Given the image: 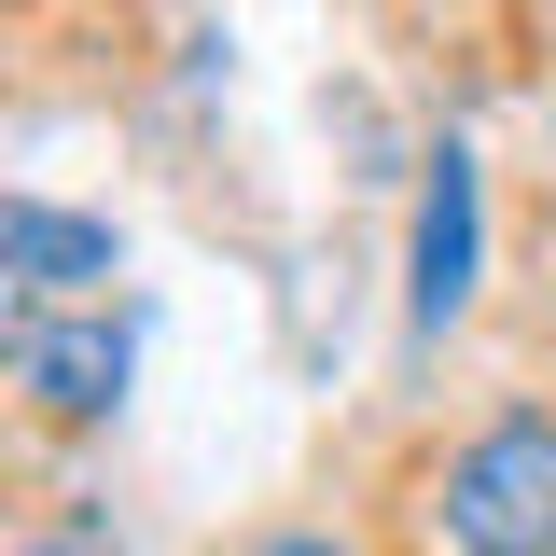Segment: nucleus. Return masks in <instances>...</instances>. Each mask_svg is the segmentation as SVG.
I'll use <instances>...</instances> for the list:
<instances>
[{
  "instance_id": "nucleus-4",
  "label": "nucleus",
  "mask_w": 556,
  "mask_h": 556,
  "mask_svg": "<svg viewBox=\"0 0 556 556\" xmlns=\"http://www.w3.org/2000/svg\"><path fill=\"white\" fill-rule=\"evenodd\" d=\"M112 265H126L112 223H84V208H56V195L0 208V278H14V306H56V292H84V278H112Z\"/></svg>"
},
{
  "instance_id": "nucleus-3",
  "label": "nucleus",
  "mask_w": 556,
  "mask_h": 556,
  "mask_svg": "<svg viewBox=\"0 0 556 556\" xmlns=\"http://www.w3.org/2000/svg\"><path fill=\"white\" fill-rule=\"evenodd\" d=\"M473 237H486L473 223V139H431V153H417V278H404L417 348L473 306Z\"/></svg>"
},
{
  "instance_id": "nucleus-6",
  "label": "nucleus",
  "mask_w": 556,
  "mask_h": 556,
  "mask_svg": "<svg viewBox=\"0 0 556 556\" xmlns=\"http://www.w3.org/2000/svg\"><path fill=\"white\" fill-rule=\"evenodd\" d=\"M251 556H348L334 529H278V543H251Z\"/></svg>"
},
{
  "instance_id": "nucleus-5",
  "label": "nucleus",
  "mask_w": 556,
  "mask_h": 556,
  "mask_svg": "<svg viewBox=\"0 0 556 556\" xmlns=\"http://www.w3.org/2000/svg\"><path fill=\"white\" fill-rule=\"evenodd\" d=\"M14 556H126V543H112V515H56V529H28Z\"/></svg>"
},
{
  "instance_id": "nucleus-2",
  "label": "nucleus",
  "mask_w": 556,
  "mask_h": 556,
  "mask_svg": "<svg viewBox=\"0 0 556 556\" xmlns=\"http://www.w3.org/2000/svg\"><path fill=\"white\" fill-rule=\"evenodd\" d=\"M126 320H56V306H14V390L56 417V431H84V417L126 404Z\"/></svg>"
},
{
  "instance_id": "nucleus-1",
  "label": "nucleus",
  "mask_w": 556,
  "mask_h": 556,
  "mask_svg": "<svg viewBox=\"0 0 556 556\" xmlns=\"http://www.w3.org/2000/svg\"><path fill=\"white\" fill-rule=\"evenodd\" d=\"M431 529L459 556H556V417H486L431 486Z\"/></svg>"
}]
</instances>
